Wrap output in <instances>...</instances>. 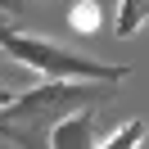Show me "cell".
Segmentation results:
<instances>
[{"instance_id":"277c9868","label":"cell","mask_w":149,"mask_h":149,"mask_svg":"<svg viewBox=\"0 0 149 149\" xmlns=\"http://www.w3.org/2000/svg\"><path fill=\"white\" fill-rule=\"evenodd\" d=\"M68 27H72L77 36H95V32L104 27V5L100 0H77L72 9H68Z\"/></svg>"},{"instance_id":"6da1fadb","label":"cell","mask_w":149,"mask_h":149,"mask_svg":"<svg viewBox=\"0 0 149 149\" xmlns=\"http://www.w3.org/2000/svg\"><path fill=\"white\" fill-rule=\"evenodd\" d=\"M113 81H36L0 109V140L14 149H50L54 127L77 109H100Z\"/></svg>"},{"instance_id":"52a82bcc","label":"cell","mask_w":149,"mask_h":149,"mask_svg":"<svg viewBox=\"0 0 149 149\" xmlns=\"http://www.w3.org/2000/svg\"><path fill=\"white\" fill-rule=\"evenodd\" d=\"M0 14H18V0H0Z\"/></svg>"},{"instance_id":"8992f818","label":"cell","mask_w":149,"mask_h":149,"mask_svg":"<svg viewBox=\"0 0 149 149\" xmlns=\"http://www.w3.org/2000/svg\"><path fill=\"white\" fill-rule=\"evenodd\" d=\"M145 23H149V0H122V5H118V23H113V32H118V36H136Z\"/></svg>"},{"instance_id":"ba28073f","label":"cell","mask_w":149,"mask_h":149,"mask_svg":"<svg viewBox=\"0 0 149 149\" xmlns=\"http://www.w3.org/2000/svg\"><path fill=\"white\" fill-rule=\"evenodd\" d=\"M14 100V91H9V86H5V81H0V109H5V104H9Z\"/></svg>"},{"instance_id":"5b68a950","label":"cell","mask_w":149,"mask_h":149,"mask_svg":"<svg viewBox=\"0 0 149 149\" xmlns=\"http://www.w3.org/2000/svg\"><path fill=\"white\" fill-rule=\"evenodd\" d=\"M140 145H145V118H127L118 131L95 140V149H140Z\"/></svg>"},{"instance_id":"7a4b0ae2","label":"cell","mask_w":149,"mask_h":149,"mask_svg":"<svg viewBox=\"0 0 149 149\" xmlns=\"http://www.w3.org/2000/svg\"><path fill=\"white\" fill-rule=\"evenodd\" d=\"M0 50L18 68L36 72L41 81H113L118 86L131 72L127 63H100L81 50H68L50 36H32V32H18V27H0Z\"/></svg>"},{"instance_id":"3957f363","label":"cell","mask_w":149,"mask_h":149,"mask_svg":"<svg viewBox=\"0 0 149 149\" xmlns=\"http://www.w3.org/2000/svg\"><path fill=\"white\" fill-rule=\"evenodd\" d=\"M95 140H100L95 136V109H77L54 127L50 149H95Z\"/></svg>"}]
</instances>
